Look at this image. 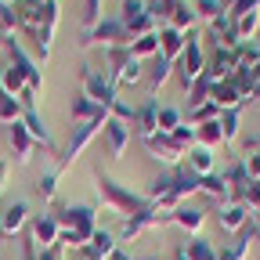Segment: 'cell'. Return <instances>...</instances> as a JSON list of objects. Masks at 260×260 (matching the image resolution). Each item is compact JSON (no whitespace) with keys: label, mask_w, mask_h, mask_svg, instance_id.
I'll return each instance as SVG.
<instances>
[{"label":"cell","mask_w":260,"mask_h":260,"mask_svg":"<svg viewBox=\"0 0 260 260\" xmlns=\"http://www.w3.org/2000/svg\"><path fill=\"white\" fill-rule=\"evenodd\" d=\"M58 224H61V242L58 246H69V249H83L94 239V232L102 228V224H98V210L94 206H83V203L61 206Z\"/></svg>","instance_id":"1"},{"label":"cell","mask_w":260,"mask_h":260,"mask_svg":"<svg viewBox=\"0 0 260 260\" xmlns=\"http://www.w3.org/2000/svg\"><path fill=\"white\" fill-rule=\"evenodd\" d=\"M98 195H102L105 210L123 213V220H126V217H138V213H145V210L152 206L148 195H134L130 188H123L119 181H112L109 174H98Z\"/></svg>","instance_id":"2"},{"label":"cell","mask_w":260,"mask_h":260,"mask_svg":"<svg viewBox=\"0 0 260 260\" xmlns=\"http://www.w3.org/2000/svg\"><path fill=\"white\" fill-rule=\"evenodd\" d=\"M105 61H109V80H112V87H116V90L134 87V83H141V80H145L141 61L130 54L126 47H119V51H105Z\"/></svg>","instance_id":"3"},{"label":"cell","mask_w":260,"mask_h":260,"mask_svg":"<svg viewBox=\"0 0 260 260\" xmlns=\"http://www.w3.org/2000/svg\"><path fill=\"white\" fill-rule=\"evenodd\" d=\"M130 32H126V25L119 22V18H102L90 32H87V40H83V47H105V51H119V47H130Z\"/></svg>","instance_id":"4"},{"label":"cell","mask_w":260,"mask_h":260,"mask_svg":"<svg viewBox=\"0 0 260 260\" xmlns=\"http://www.w3.org/2000/svg\"><path fill=\"white\" fill-rule=\"evenodd\" d=\"M174 69H177V76H181V83H184V87H191V83H199V80H203V73H206V51H203L199 37H195V29L188 32L184 54L177 58Z\"/></svg>","instance_id":"5"},{"label":"cell","mask_w":260,"mask_h":260,"mask_svg":"<svg viewBox=\"0 0 260 260\" xmlns=\"http://www.w3.org/2000/svg\"><path fill=\"white\" fill-rule=\"evenodd\" d=\"M83 94L90 98V102H98L102 109H112L116 102H119V90L112 87V80H109V73H98L94 65H83Z\"/></svg>","instance_id":"6"},{"label":"cell","mask_w":260,"mask_h":260,"mask_svg":"<svg viewBox=\"0 0 260 260\" xmlns=\"http://www.w3.org/2000/svg\"><path fill=\"white\" fill-rule=\"evenodd\" d=\"M119 22L126 25L130 37H145V32H155L159 22L152 18L148 4L145 0H123V8H119Z\"/></svg>","instance_id":"7"},{"label":"cell","mask_w":260,"mask_h":260,"mask_svg":"<svg viewBox=\"0 0 260 260\" xmlns=\"http://www.w3.org/2000/svg\"><path fill=\"white\" fill-rule=\"evenodd\" d=\"M29 239L37 249H51L61 242V224H58V213H37L29 220Z\"/></svg>","instance_id":"8"},{"label":"cell","mask_w":260,"mask_h":260,"mask_svg":"<svg viewBox=\"0 0 260 260\" xmlns=\"http://www.w3.org/2000/svg\"><path fill=\"white\" fill-rule=\"evenodd\" d=\"M4 44H8V51H11V65L25 76L29 90H32V94H40V90H44V76H40V69H37V61H32V58L15 44V37H4Z\"/></svg>","instance_id":"9"},{"label":"cell","mask_w":260,"mask_h":260,"mask_svg":"<svg viewBox=\"0 0 260 260\" xmlns=\"http://www.w3.org/2000/svg\"><path fill=\"white\" fill-rule=\"evenodd\" d=\"M145 145H148V155L159 159V162H167V167H181L184 155H188V148H181L170 134H155V138H148Z\"/></svg>","instance_id":"10"},{"label":"cell","mask_w":260,"mask_h":260,"mask_svg":"<svg viewBox=\"0 0 260 260\" xmlns=\"http://www.w3.org/2000/svg\"><path fill=\"white\" fill-rule=\"evenodd\" d=\"M102 138H105V152H109V159H123L126 141H130V123L109 116V119H105V130H102Z\"/></svg>","instance_id":"11"},{"label":"cell","mask_w":260,"mask_h":260,"mask_svg":"<svg viewBox=\"0 0 260 260\" xmlns=\"http://www.w3.org/2000/svg\"><path fill=\"white\" fill-rule=\"evenodd\" d=\"M44 8H47V0H15V4H11L15 22L29 32V37L40 29V22H44Z\"/></svg>","instance_id":"12"},{"label":"cell","mask_w":260,"mask_h":260,"mask_svg":"<svg viewBox=\"0 0 260 260\" xmlns=\"http://www.w3.org/2000/svg\"><path fill=\"white\" fill-rule=\"evenodd\" d=\"M25 224H29V203L25 199H15L4 213H0V235L15 239V235H22Z\"/></svg>","instance_id":"13"},{"label":"cell","mask_w":260,"mask_h":260,"mask_svg":"<svg viewBox=\"0 0 260 260\" xmlns=\"http://www.w3.org/2000/svg\"><path fill=\"white\" fill-rule=\"evenodd\" d=\"M184 44H188V32H181L174 25H159V54L167 61L177 65V58L184 54Z\"/></svg>","instance_id":"14"},{"label":"cell","mask_w":260,"mask_h":260,"mask_svg":"<svg viewBox=\"0 0 260 260\" xmlns=\"http://www.w3.org/2000/svg\"><path fill=\"white\" fill-rule=\"evenodd\" d=\"M246 220H249V210H246V203H242V199H232V203L217 206V224L224 228L228 235H235Z\"/></svg>","instance_id":"15"},{"label":"cell","mask_w":260,"mask_h":260,"mask_svg":"<svg viewBox=\"0 0 260 260\" xmlns=\"http://www.w3.org/2000/svg\"><path fill=\"white\" fill-rule=\"evenodd\" d=\"M167 224H177L181 232H188V235H199L203 224H206V213H203V210H191L188 203H181L177 210L167 213Z\"/></svg>","instance_id":"16"},{"label":"cell","mask_w":260,"mask_h":260,"mask_svg":"<svg viewBox=\"0 0 260 260\" xmlns=\"http://www.w3.org/2000/svg\"><path fill=\"white\" fill-rule=\"evenodd\" d=\"M181 167H184V170H191L195 177H210V174H217V159H213V152H210V148L191 145Z\"/></svg>","instance_id":"17"},{"label":"cell","mask_w":260,"mask_h":260,"mask_svg":"<svg viewBox=\"0 0 260 260\" xmlns=\"http://www.w3.org/2000/svg\"><path fill=\"white\" fill-rule=\"evenodd\" d=\"M199 191H203V195H210V199H217V206H224V203H232V199H235V191H232V184L224 181V174L199 177Z\"/></svg>","instance_id":"18"},{"label":"cell","mask_w":260,"mask_h":260,"mask_svg":"<svg viewBox=\"0 0 260 260\" xmlns=\"http://www.w3.org/2000/svg\"><path fill=\"white\" fill-rule=\"evenodd\" d=\"M134 126H138V134L148 141V138H155L159 134V102H145L141 109H138V116H134Z\"/></svg>","instance_id":"19"},{"label":"cell","mask_w":260,"mask_h":260,"mask_svg":"<svg viewBox=\"0 0 260 260\" xmlns=\"http://www.w3.org/2000/svg\"><path fill=\"white\" fill-rule=\"evenodd\" d=\"M8 141H11V152H15V159H18V162H29V159H32V145H37V141L29 138V130H25V123H22V119H18V123H11Z\"/></svg>","instance_id":"20"},{"label":"cell","mask_w":260,"mask_h":260,"mask_svg":"<svg viewBox=\"0 0 260 260\" xmlns=\"http://www.w3.org/2000/svg\"><path fill=\"white\" fill-rule=\"evenodd\" d=\"M22 123H25V130H29V138L37 141V145H44V148H54V141H51V130H47V123L40 119L37 105L22 112Z\"/></svg>","instance_id":"21"},{"label":"cell","mask_w":260,"mask_h":260,"mask_svg":"<svg viewBox=\"0 0 260 260\" xmlns=\"http://www.w3.org/2000/svg\"><path fill=\"white\" fill-rule=\"evenodd\" d=\"M102 116H109V109H102L98 102H90L83 90L73 98V123H90V119H102Z\"/></svg>","instance_id":"22"},{"label":"cell","mask_w":260,"mask_h":260,"mask_svg":"<svg viewBox=\"0 0 260 260\" xmlns=\"http://www.w3.org/2000/svg\"><path fill=\"white\" fill-rule=\"evenodd\" d=\"M181 249H184L188 260H217V246L206 242L203 235H188V239L181 242Z\"/></svg>","instance_id":"23"},{"label":"cell","mask_w":260,"mask_h":260,"mask_svg":"<svg viewBox=\"0 0 260 260\" xmlns=\"http://www.w3.org/2000/svg\"><path fill=\"white\" fill-rule=\"evenodd\" d=\"M170 184H174V191H177V199H181V203L188 199V195H195V191H199V177H195L191 170H184V167H174Z\"/></svg>","instance_id":"24"},{"label":"cell","mask_w":260,"mask_h":260,"mask_svg":"<svg viewBox=\"0 0 260 260\" xmlns=\"http://www.w3.org/2000/svg\"><path fill=\"white\" fill-rule=\"evenodd\" d=\"M195 145H203V148L217 152V148L224 145V134H220V119H210V123H203V126H195Z\"/></svg>","instance_id":"25"},{"label":"cell","mask_w":260,"mask_h":260,"mask_svg":"<svg viewBox=\"0 0 260 260\" xmlns=\"http://www.w3.org/2000/svg\"><path fill=\"white\" fill-rule=\"evenodd\" d=\"M126 51L134 54L138 61H145V58H155V54H159V29H155V32H145V37H134Z\"/></svg>","instance_id":"26"},{"label":"cell","mask_w":260,"mask_h":260,"mask_svg":"<svg viewBox=\"0 0 260 260\" xmlns=\"http://www.w3.org/2000/svg\"><path fill=\"white\" fill-rule=\"evenodd\" d=\"M98 256H102V260H109L116 249H119V242H116V232H109V228H98V232H94V239L87 242Z\"/></svg>","instance_id":"27"},{"label":"cell","mask_w":260,"mask_h":260,"mask_svg":"<svg viewBox=\"0 0 260 260\" xmlns=\"http://www.w3.org/2000/svg\"><path fill=\"white\" fill-rule=\"evenodd\" d=\"M195 8L188 4V0H177V8H174V15H170V22L167 25H174V29H181V32H191L195 29Z\"/></svg>","instance_id":"28"},{"label":"cell","mask_w":260,"mask_h":260,"mask_svg":"<svg viewBox=\"0 0 260 260\" xmlns=\"http://www.w3.org/2000/svg\"><path fill=\"white\" fill-rule=\"evenodd\" d=\"M22 112H25V105L18 102V98H8V94H0V123H18L22 119Z\"/></svg>","instance_id":"29"},{"label":"cell","mask_w":260,"mask_h":260,"mask_svg":"<svg viewBox=\"0 0 260 260\" xmlns=\"http://www.w3.org/2000/svg\"><path fill=\"white\" fill-rule=\"evenodd\" d=\"M210 119H220V109H217L213 102H203V105L188 109V126H203V123H210Z\"/></svg>","instance_id":"30"},{"label":"cell","mask_w":260,"mask_h":260,"mask_svg":"<svg viewBox=\"0 0 260 260\" xmlns=\"http://www.w3.org/2000/svg\"><path fill=\"white\" fill-rule=\"evenodd\" d=\"M170 69H174V61H167L162 54H155V69H148V87H152V90H159L162 83L170 80Z\"/></svg>","instance_id":"31"},{"label":"cell","mask_w":260,"mask_h":260,"mask_svg":"<svg viewBox=\"0 0 260 260\" xmlns=\"http://www.w3.org/2000/svg\"><path fill=\"white\" fill-rule=\"evenodd\" d=\"M177 126H181V112L170 105H159V134H174Z\"/></svg>","instance_id":"32"},{"label":"cell","mask_w":260,"mask_h":260,"mask_svg":"<svg viewBox=\"0 0 260 260\" xmlns=\"http://www.w3.org/2000/svg\"><path fill=\"white\" fill-rule=\"evenodd\" d=\"M102 11H105V0H83V25H87V32L105 18Z\"/></svg>","instance_id":"33"},{"label":"cell","mask_w":260,"mask_h":260,"mask_svg":"<svg viewBox=\"0 0 260 260\" xmlns=\"http://www.w3.org/2000/svg\"><path fill=\"white\" fill-rule=\"evenodd\" d=\"M145 4H148V11H152V18H155V22L167 25V22H170V15H174V8H177V0H145Z\"/></svg>","instance_id":"34"},{"label":"cell","mask_w":260,"mask_h":260,"mask_svg":"<svg viewBox=\"0 0 260 260\" xmlns=\"http://www.w3.org/2000/svg\"><path fill=\"white\" fill-rule=\"evenodd\" d=\"M239 130H242L239 112H220V134H224V141H235V138H239Z\"/></svg>","instance_id":"35"},{"label":"cell","mask_w":260,"mask_h":260,"mask_svg":"<svg viewBox=\"0 0 260 260\" xmlns=\"http://www.w3.org/2000/svg\"><path fill=\"white\" fill-rule=\"evenodd\" d=\"M195 18H206V22H213L217 15H224V8H220V0H195Z\"/></svg>","instance_id":"36"},{"label":"cell","mask_w":260,"mask_h":260,"mask_svg":"<svg viewBox=\"0 0 260 260\" xmlns=\"http://www.w3.org/2000/svg\"><path fill=\"white\" fill-rule=\"evenodd\" d=\"M37 191H40V199H58V170H51V174H44L40 181H37Z\"/></svg>","instance_id":"37"},{"label":"cell","mask_w":260,"mask_h":260,"mask_svg":"<svg viewBox=\"0 0 260 260\" xmlns=\"http://www.w3.org/2000/svg\"><path fill=\"white\" fill-rule=\"evenodd\" d=\"M242 203H246L249 217H260V181H249V188L242 191Z\"/></svg>","instance_id":"38"},{"label":"cell","mask_w":260,"mask_h":260,"mask_svg":"<svg viewBox=\"0 0 260 260\" xmlns=\"http://www.w3.org/2000/svg\"><path fill=\"white\" fill-rule=\"evenodd\" d=\"M170 138H174V141H177L181 148H191V145H195V126H188V123H181V126L174 130V134H170Z\"/></svg>","instance_id":"39"},{"label":"cell","mask_w":260,"mask_h":260,"mask_svg":"<svg viewBox=\"0 0 260 260\" xmlns=\"http://www.w3.org/2000/svg\"><path fill=\"white\" fill-rule=\"evenodd\" d=\"M242 162H246V174H249V181H260V152L246 155Z\"/></svg>","instance_id":"40"},{"label":"cell","mask_w":260,"mask_h":260,"mask_svg":"<svg viewBox=\"0 0 260 260\" xmlns=\"http://www.w3.org/2000/svg\"><path fill=\"white\" fill-rule=\"evenodd\" d=\"M109 260H134V256H130V253H126V249H123V246H119V249H116V253H112V256H109Z\"/></svg>","instance_id":"41"},{"label":"cell","mask_w":260,"mask_h":260,"mask_svg":"<svg viewBox=\"0 0 260 260\" xmlns=\"http://www.w3.org/2000/svg\"><path fill=\"white\" fill-rule=\"evenodd\" d=\"M4 184H8V162H0V191H4Z\"/></svg>","instance_id":"42"},{"label":"cell","mask_w":260,"mask_h":260,"mask_svg":"<svg viewBox=\"0 0 260 260\" xmlns=\"http://www.w3.org/2000/svg\"><path fill=\"white\" fill-rule=\"evenodd\" d=\"M235 4H239V0H220V8H224V11H232Z\"/></svg>","instance_id":"43"},{"label":"cell","mask_w":260,"mask_h":260,"mask_svg":"<svg viewBox=\"0 0 260 260\" xmlns=\"http://www.w3.org/2000/svg\"><path fill=\"white\" fill-rule=\"evenodd\" d=\"M170 260H188V256H184V249H181V246H177V249H174V256H170Z\"/></svg>","instance_id":"44"},{"label":"cell","mask_w":260,"mask_h":260,"mask_svg":"<svg viewBox=\"0 0 260 260\" xmlns=\"http://www.w3.org/2000/svg\"><path fill=\"white\" fill-rule=\"evenodd\" d=\"M253 83H260V61H256V69H253Z\"/></svg>","instance_id":"45"},{"label":"cell","mask_w":260,"mask_h":260,"mask_svg":"<svg viewBox=\"0 0 260 260\" xmlns=\"http://www.w3.org/2000/svg\"><path fill=\"white\" fill-rule=\"evenodd\" d=\"M141 260H159V256H141Z\"/></svg>","instance_id":"46"},{"label":"cell","mask_w":260,"mask_h":260,"mask_svg":"<svg viewBox=\"0 0 260 260\" xmlns=\"http://www.w3.org/2000/svg\"><path fill=\"white\" fill-rule=\"evenodd\" d=\"M8 4H15V0H8Z\"/></svg>","instance_id":"47"}]
</instances>
